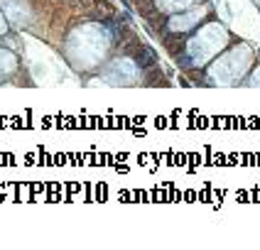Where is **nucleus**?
Returning a JSON list of instances; mask_svg holds the SVG:
<instances>
[{
    "label": "nucleus",
    "mask_w": 260,
    "mask_h": 250,
    "mask_svg": "<svg viewBox=\"0 0 260 250\" xmlns=\"http://www.w3.org/2000/svg\"><path fill=\"white\" fill-rule=\"evenodd\" d=\"M0 3H3V10L8 13L13 25L22 27V25L29 22V10H27V5H25V0H0Z\"/></svg>",
    "instance_id": "4"
},
{
    "label": "nucleus",
    "mask_w": 260,
    "mask_h": 250,
    "mask_svg": "<svg viewBox=\"0 0 260 250\" xmlns=\"http://www.w3.org/2000/svg\"><path fill=\"white\" fill-rule=\"evenodd\" d=\"M229 40V34H226V29L221 27V25H209V27H204L191 42H189V61L191 64H206L209 59L218 54L221 49H223V44Z\"/></svg>",
    "instance_id": "2"
},
{
    "label": "nucleus",
    "mask_w": 260,
    "mask_h": 250,
    "mask_svg": "<svg viewBox=\"0 0 260 250\" xmlns=\"http://www.w3.org/2000/svg\"><path fill=\"white\" fill-rule=\"evenodd\" d=\"M248 84H250L253 88L260 86V69H258V72H253V76H250V81H248Z\"/></svg>",
    "instance_id": "8"
},
{
    "label": "nucleus",
    "mask_w": 260,
    "mask_h": 250,
    "mask_svg": "<svg viewBox=\"0 0 260 250\" xmlns=\"http://www.w3.org/2000/svg\"><path fill=\"white\" fill-rule=\"evenodd\" d=\"M204 13H206L204 8H197V10H191V13L177 15V17L170 20V29H174V32H187V29H191L199 20H202Z\"/></svg>",
    "instance_id": "5"
},
{
    "label": "nucleus",
    "mask_w": 260,
    "mask_h": 250,
    "mask_svg": "<svg viewBox=\"0 0 260 250\" xmlns=\"http://www.w3.org/2000/svg\"><path fill=\"white\" fill-rule=\"evenodd\" d=\"M15 66H17V59H15L13 52L0 49V74H13Z\"/></svg>",
    "instance_id": "6"
},
{
    "label": "nucleus",
    "mask_w": 260,
    "mask_h": 250,
    "mask_svg": "<svg viewBox=\"0 0 260 250\" xmlns=\"http://www.w3.org/2000/svg\"><path fill=\"white\" fill-rule=\"evenodd\" d=\"M250 59H253L250 47H246V44L236 47L233 52H229L226 57H221L214 64V69H211L214 81L221 84V86H231L236 81H241L243 74L248 72V66H250Z\"/></svg>",
    "instance_id": "1"
},
{
    "label": "nucleus",
    "mask_w": 260,
    "mask_h": 250,
    "mask_svg": "<svg viewBox=\"0 0 260 250\" xmlns=\"http://www.w3.org/2000/svg\"><path fill=\"white\" fill-rule=\"evenodd\" d=\"M0 34H5V20H3V15H0Z\"/></svg>",
    "instance_id": "9"
},
{
    "label": "nucleus",
    "mask_w": 260,
    "mask_h": 250,
    "mask_svg": "<svg viewBox=\"0 0 260 250\" xmlns=\"http://www.w3.org/2000/svg\"><path fill=\"white\" fill-rule=\"evenodd\" d=\"M135 79H138V66H135V61H130V59H116V61L108 66V72L103 74V81L116 84V86L133 84Z\"/></svg>",
    "instance_id": "3"
},
{
    "label": "nucleus",
    "mask_w": 260,
    "mask_h": 250,
    "mask_svg": "<svg viewBox=\"0 0 260 250\" xmlns=\"http://www.w3.org/2000/svg\"><path fill=\"white\" fill-rule=\"evenodd\" d=\"M258 3H260V0H258Z\"/></svg>",
    "instance_id": "10"
},
{
    "label": "nucleus",
    "mask_w": 260,
    "mask_h": 250,
    "mask_svg": "<svg viewBox=\"0 0 260 250\" xmlns=\"http://www.w3.org/2000/svg\"><path fill=\"white\" fill-rule=\"evenodd\" d=\"M191 3H194V0H165V8H167V10H184Z\"/></svg>",
    "instance_id": "7"
}]
</instances>
